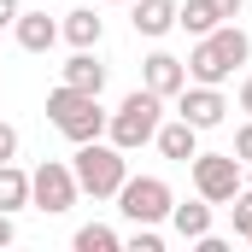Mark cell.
I'll return each instance as SVG.
<instances>
[{
  "label": "cell",
  "mask_w": 252,
  "mask_h": 252,
  "mask_svg": "<svg viewBox=\"0 0 252 252\" xmlns=\"http://www.w3.org/2000/svg\"><path fill=\"white\" fill-rule=\"evenodd\" d=\"M247 59H252V35L241 30V24H217L211 35L193 41V53H188L182 64H188V82H211V88H223Z\"/></svg>",
  "instance_id": "1"
},
{
  "label": "cell",
  "mask_w": 252,
  "mask_h": 252,
  "mask_svg": "<svg viewBox=\"0 0 252 252\" xmlns=\"http://www.w3.org/2000/svg\"><path fill=\"white\" fill-rule=\"evenodd\" d=\"M47 118H53V129H59L70 147H82V141H100L106 135V118L112 112H100V94H82V88L59 82L47 94Z\"/></svg>",
  "instance_id": "2"
},
{
  "label": "cell",
  "mask_w": 252,
  "mask_h": 252,
  "mask_svg": "<svg viewBox=\"0 0 252 252\" xmlns=\"http://www.w3.org/2000/svg\"><path fill=\"white\" fill-rule=\"evenodd\" d=\"M70 170H76V188L82 193L118 199V188H124V176H129V153L112 147V141H82L76 158H70Z\"/></svg>",
  "instance_id": "3"
},
{
  "label": "cell",
  "mask_w": 252,
  "mask_h": 252,
  "mask_svg": "<svg viewBox=\"0 0 252 252\" xmlns=\"http://www.w3.org/2000/svg\"><path fill=\"white\" fill-rule=\"evenodd\" d=\"M158 124H164V100L153 88H135V94H124V106L106 118V141L124 147V153H135V147H147L158 135Z\"/></svg>",
  "instance_id": "4"
},
{
  "label": "cell",
  "mask_w": 252,
  "mask_h": 252,
  "mask_svg": "<svg viewBox=\"0 0 252 252\" xmlns=\"http://www.w3.org/2000/svg\"><path fill=\"white\" fill-rule=\"evenodd\" d=\"M188 170H193V193H199V199H211V205H229L235 193L247 188V182H241V158H235V153H193Z\"/></svg>",
  "instance_id": "5"
},
{
  "label": "cell",
  "mask_w": 252,
  "mask_h": 252,
  "mask_svg": "<svg viewBox=\"0 0 252 252\" xmlns=\"http://www.w3.org/2000/svg\"><path fill=\"white\" fill-rule=\"evenodd\" d=\"M170 205H176V193L164 176H124V188H118V211L129 223H164Z\"/></svg>",
  "instance_id": "6"
},
{
  "label": "cell",
  "mask_w": 252,
  "mask_h": 252,
  "mask_svg": "<svg viewBox=\"0 0 252 252\" xmlns=\"http://www.w3.org/2000/svg\"><path fill=\"white\" fill-rule=\"evenodd\" d=\"M76 170L70 164H59V158H47V164H35L30 170V205L35 211H47V217H64L70 205H76Z\"/></svg>",
  "instance_id": "7"
},
{
  "label": "cell",
  "mask_w": 252,
  "mask_h": 252,
  "mask_svg": "<svg viewBox=\"0 0 252 252\" xmlns=\"http://www.w3.org/2000/svg\"><path fill=\"white\" fill-rule=\"evenodd\" d=\"M176 118L205 135V129H217L229 118V100H223V88H211V82H188V88L176 94Z\"/></svg>",
  "instance_id": "8"
},
{
  "label": "cell",
  "mask_w": 252,
  "mask_h": 252,
  "mask_svg": "<svg viewBox=\"0 0 252 252\" xmlns=\"http://www.w3.org/2000/svg\"><path fill=\"white\" fill-rule=\"evenodd\" d=\"M141 88H153L158 100H176V94L188 88V64L176 59V53H164V47H158V53H147V59H141Z\"/></svg>",
  "instance_id": "9"
},
{
  "label": "cell",
  "mask_w": 252,
  "mask_h": 252,
  "mask_svg": "<svg viewBox=\"0 0 252 252\" xmlns=\"http://www.w3.org/2000/svg\"><path fill=\"white\" fill-rule=\"evenodd\" d=\"M12 35H18V47H24V53H47V47L59 41V24H53L47 12H18Z\"/></svg>",
  "instance_id": "10"
},
{
  "label": "cell",
  "mask_w": 252,
  "mask_h": 252,
  "mask_svg": "<svg viewBox=\"0 0 252 252\" xmlns=\"http://www.w3.org/2000/svg\"><path fill=\"white\" fill-rule=\"evenodd\" d=\"M135 35H147V41H158V35H170L176 30V0H135Z\"/></svg>",
  "instance_id": "11"
},
{
  "label": "cell",
  "mask_w": 252,
  "mask_h": 252,
  "mask_svg": "<svg viewBox=\"0 0 252 252\" xmlns=\"http://www.w3.org/2000/svg\"><path fill=\"white\" fill-rule=\"evenodd\" d=\"M59 70H64V82H70V88H82V94H100V88H106V64L94 59V47H76Z\"/></svg>",
  "instance_id": "12"
},
{
  "label": "cell",
  "mask_w": 252,
  "mask_h": 252,
  "mask_svg": "<svg viewBox=\"0 0 252 252\" xmlns=\"http://www.w3.org/2000/svg\"><path fill=\"white\" fill-rule=\"evenodd\" d=\"M153 147H158L164 158L188 164L193 153H199V129H193V124H182V118H176V124H158V135H153Z\"/></svg>",
  "instance_id": "13"
},
{
  "label": "cell",
  "mask_w": 252,
  "mask_h": 252,
  "mask_svg": "<svg viewBox=\"0 0 252 252\" xmlns=\"http://www.w3.org/2000/svg\"><path fill=\"white\" fill-rule=\"evenodd\" d=\"M59 35L70 41V47H100V35H106V18H100V12H88V6H76V12H64Z\"/></svg>",
  "instance_id": "14"
},
{
  "label": "cell",
  "mask_w": 252,
  "mask_h": 252,
  "mask_svg": "<svg viewBox=\"0 0 252 252\" xmlns=\"http://www.w3.org/2000/svg\"><path fill=\"white\" fill-rule=\"evenodd\" d=\"M170 223H176V235H182V241H199V235H211V199L170 205Z\"/></svg>",
  "instance_id": "15"
},
{
  "label": "cell",
  "mask_w": 252,
  "mask_h": 252,
  "mask_svg": "<svg viewBox=\"0 0 252 252\" xmlns=\"http://www.w3.org/2000/svg\"><path fill=\"white\" fill-rule=\"evenodd\" d=\"M30 205V170L0 164V211H24Z\"/></svg>",
  "instance_id": "16"
},
{
  "label": "cell",
  "mask_w": 252,
  "mask_h": 252,
  "mask_svg": "<svg viewBox=\"0 0 252 252\" xmlns=\"http://www.w3.org/2000/svg\"><path fill=\"white\" fill-rule=\"evenodd\" d=\"M217 24H223V18L211 12V0H188V6H176V30H188L193 41H199V35H211Z\"/></svg>",
  "instance_id": "17"
},
{
  "label": "cell",
  "mask_w": 252,
  "mask_h": 252,
  "mask_svg": "<svg viewBox=\"0 0 252 252\" xmlns=\"http://www.w3.org/2000/svg\"><path fill=\"white\" fill-rule=\"evenodd\" d=\"M70 247H76V252H118V247H124V235L106 229V223H82V229L70 235Z\"/></svg>",
  "instance_id": "18"
},
{
  "label": "cell",
  "mask_w": 252,
  "mask_h": 252,
  "mask_svg": "<svg viewBox=\"0 0 252 252\" xmlns=\"http://www.w3.org/2000/svg\"><path fill=\"white\" fill-rule=\"evenodd\" d=\"M229 211H235V235H241V241H252V188L235 193V199H229Z\"/></svg>",
  "instance_id": "19"
},
{
  "label": "cell",
  "mask_w": 252,
  "mask_h": 252,
  "mask_svg": "<svg viewBox=\"0 0 252 252\" xmlns=\"http://www.w3.org/2000/svg\"><path fill=\"white\" fill-rule=\"evenodd\" d=\"M124 247H129V252H164V241H158V229H153V223H135V235H129Z\"/></svg>",
  "instance_id": "20"
},
{
  "label": "cell",
  "mask_w": 252,
  "mask_h": 252,
  "mask_svg": "<svg viewBox=\"0 0 252 252\" xmlns=\"http://www.w3.org/2000/svg\"><path fill=\"white\" fill-rule=\"evenodd\" d=\"M235 158H241V164H252V118L235 129Z\"/></svg>",
  "instance_id": "21"
},
{
  "label": "cell",
  "mask_w": 252,
  "mask_h": 252,
  "mask_svg": "<svg viewBox=\"0 0 252 252\" xmlns=\"http://www.w3.org/2000/svg\"><path fill=\"white\" fill-rule=\"evenodd\" d=\"M12 158H18V129L0 124V164H12Z\"/></svg>",
  "instance_id": "22"
},
{
  "label": "cell",
  "mask_w": 252,
  "mask_h": 252,
  "mask_svg": "<svg viewBox=\"0 0 252 252\" xmlns=\"http://www.w3.org/2000/svg\"><path fill=\"white\" fill-rule=\"evenodd\" d=\"M211 12H217L223 24H235V18H241V0H211Z\"/></svg>",
  "instance_id": "23"
},
{
  "label": "cell",
  "mask_w": 252,
  "mask_h": 252,
  "mask_svg": "<svg viewBox=\"0 0 252 252\" xmlns=\"http://www.w3.org/2000/svg\"><path fill=\"white\" fill-rule=\"evenodd\" d=\"M18 12H24L18 0H0V30H12V24H18Z\"/></svg>",
  "instance_id": "24"
},
{
  "label": "cell",
  "mask_w": 252,
  "mask_h": 252,
  "mask_svg": "<svg viewBox=\"0 0 252 252\" xmlns=\"http://www.w3.org/2000/svg\"><path fill=\"white\" fill-rule=\"evenodd\" d=\"M18 241V229H12V211H0V247H12Z\"/></svg>",
  "instance_id": "25"
},
{
  "label": "cell",
  "mask_w": 252,
  "mask_h": 252,
  "mask_svg": "<svg viewBox=\"0 0 252 252\" xmlns=\"http://www.w3.org/2000/svg\"><path fill=\"white\" fill-rule=\"evenodd\" d=\"M241 112H247V118H252V76H247V82H241Z\"/></svg>",
  "instance_id": "26"
},
{
  "label": "cell",
  "mask_w": 252,
  "mask_h": 252,
  "mask_svg": "<svg viewBox=\"0 0 252 252\" xmlns=\"http://www.w3.org/2000/svg\"><path fill=\"white\" fill-rule=\"evenodd\" d=\"M112 6H118V0H112Z\"/></svg>",
  "instance_id": "27"
},
{
  "label": "cell",
  "mask_w": 252,
  "mask_h": 252,
  "mask_svg": "<svg viewBox=\"0 0 252 252\" xmlns=\"http://www.w3.org/2000/svg\"><path fill=\"white\" fill-rule=\"evenodd\" d=\"M247 247H252V241H247Z\"/></svg>",
  "instance_id": "28"
}]
</instances>
